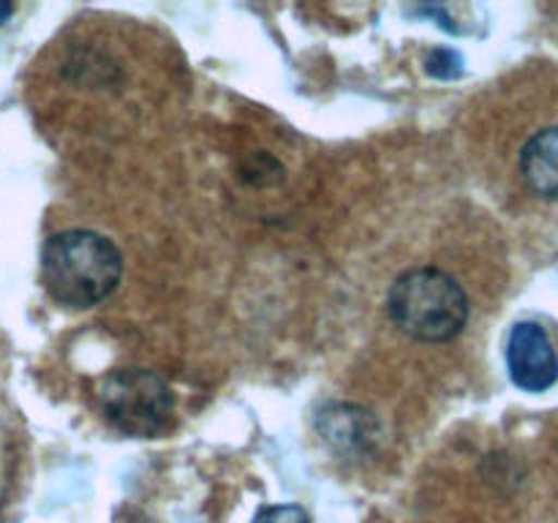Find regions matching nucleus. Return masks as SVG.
<instances>
[{
    "instance_id": "obj_1",
    "label": "nucleus",
    "mask_w": 558,
    "mask_h": 523,
    "mask_svg": "<svg viewBox=\"0 0 558 523\" xmlns=\"http://www.w3.org/2000/svg\"><path fill=\"white\" fill-rule=\"evenodd\" d=\"M41 278L60 305L93 308L118 289L123 256L112 240L87 229H69L44 243Z\"/></svg>"
},
{
    "instance_id": "obj_2",
    "label": "nucleus",
    "mask_w": 558,
    "mask_h": 523,
    "mask_svg": "<svg viewBox=\"0 0 558 523\" xmlns=\"http://www.w3.org/2000/svg\"><path fill=\"white\" fill-rule=\"evenodd\" d=\"M387 314L407 336L425 343H445L466 327L469 297L447 272L417 267L396 278L387 294Z\"/></svg>"
},
{
    "instance_id": "obj_3",
    "label": "nucleus",
    "mask_w": 558,
    "mask_h": 523,
    "mask_svg": "<svg viewBox=\"0 0 558 523\" xmlns=\"http://www.w3.org/2000/svg\"><path fill=\"white\" fill-rule=\"evenodd\" d=\"M98 403L109 425L134 439L167 430L174 412L167 381L145 368H118L104 376L98 385Z\"/></svg>"
},
{
    "instance_id": "obj_4",
    "label": "nucleus",
    "mask_w": 558,
    "mask_h": 523,
    "mask_svg": "<svg viewBox=\"0 0 558 523\" xmlns=\"http://www.w3.org/2000/svg\"><path fill=\"white\" fill-rule=\"evenodd\" d=\"M507 368L512 381L526 392H543L556 385L558 357L548 332L534 321H521L512 327L507 341Z\"/></svg>"
},
{
    "instance_id": "obj_5",
    "label": "nucleus",
    "mask_w": 558,
    "mask_h": 523,
    "mask_svg": "<svg viewBox=\"0 0 558 523\" xmlns=\"http://www.w3.org/2000/svg\"><path fill=\"white\" fill-rule=\"evenodd\" d=\"M521 172L534 194L558 202V125L539 131L523 145Z\"/></svg>"
},
{
    "instance_id": "obj_6",
    "label": "nucleus",
    "mask_w": 558,
    "mask_h": 523,
    "mask_svg": "<svg viewBox=\"0 0 558 523\" xmlns=\"http://www.w3.org/2000/svg\"><path fill=\"white\" fill-rule=\"evenodd\" d=\"M428 74L436 76V80H456V76H461L463 74L461 52L450 47L434 49L428 58Z\"/></svg>"
},
{
    "instance_id": "obj_7",
    "label": "nucleus",
    "mask_w": 558,
    "mask_h": 523,
    "mask_svg": "<svg viewBox=\"0 0 558 523\" xmlns=\"http://www.w3.org/2000/svg\"><path fill=\"white\" fill-rule=\"evenodd\" d=\"M254 523H308V515L298 504H278L259 510Z\"/></svg>"
},
{
    "instance_id": "obj_8",
    "label": "nucleus",
    "mask_w": 558,
    "mask_h": 523,
    "mask_svg": "<svg viewBox=\"0 0 558 523\" xmlns=\"http://www.w3.org/2000/svg\"><path fill=\"white\" fill-rule=\"evenodd\" d=\"M11 11H14V5H11V3H3V0H0V22L9 20Z\"/></svg>"
}]
</instances>
